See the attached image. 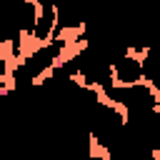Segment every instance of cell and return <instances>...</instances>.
Here are the masks:
<instances>
[{"label": "cell", "instance_id": "1", "mask_svg": "<svg viewBox=\"0 0 160 160\" xmlns=\"http://www.w3.org/2000/svg\"><path fill=\"white\" fill-rule=\"evenodd\" d=\"M105 100L118 105L122 112H148V110H160V90L145 80L132 82V85H108L100 90Z\"/></svg>", "mask_w": 160, "mask_h": 160}, {"label": "cell", "instance_id": "2", "mask_svg": "<svg viewBox=\"0 0 160 160\" xmlns=\"http://www.w3.org/2000/svg\"><path fill=\"white\" fill-rule=\"evenodd\" d=\"M110 70H112L115 85H132V82L142 80V62H140V55L132 52V50H125L118 58H112Z\"/></svg>", "mask_w": 160, "mask_h": 160}, {"label": "cell", "instance_id": "3", "mask_svg": "<svg viewBox=\"0 0 160 160\" xmlns=\"http://www.w3.org/2000/svg\"><path fill=\"white\" fill-rule=\"evenodd\" d=\"M10 55H8V48L5 42H0V78H8V70H10Z\"/></svg>", "mask_w": 160, "mask_h": 160}]
</instances>
